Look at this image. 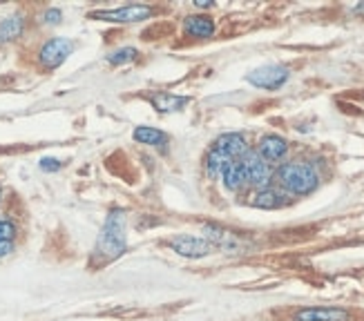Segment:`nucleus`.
<instances>
[{
  "label": "nucleus",
  "mask_w": 364,
  "mask_h": 321,
  "mask_svg": "<svg viewBox=\"0 0 364 321\" xmlns=\"http://www.w3.org/2000/svg\"><path fill=\"white\" fill-rule=\"evenodd\" d=\"M125 250H128V214L121 207H114V210L107 212L103 221L94 254L105 263V261H114Z\"/></svg>",
  "instance_id": "nucleus-1"
},
{
  "label": "nucleus",
  "mask_w": 364,
  "mask_h": 321,
  "mask_svg": "<svg viewBox=\"0 0 364 321\" xmlns=\"http://www.w3.org/2000/svg\"><path fill=\"white\" fill-rule=\"evenodd\" d=\"M273 179L279 183V187L284 192H289L293 197L311 195L320 183L318 170H315L311 163H306V160H289V163H282L275 170Z\"/></svg>",
  "instance_id": "nucleus-2"
},
{
  "label": "nucleus",
  "mask_w": 364,
  "mask_h": 321,
  "mask_svg": "<svg viewBox=\"0 0 364 321\" xmlns=\"http://www.w3.org/2000/svg\"><path fill=\"white\" fill-rule=\"evenodd\" d=\"M154 13V7L150 5H123L114 9H101V11H90L87 16L94 21L103 23H117V25H130V23H144Z\"/></svg>",
  "instance_id": "nucleus-3"
},
{
  "label": "nucleus",
  "mask_w": 364,
  "mask_h": 321,
  "mask_svg": "<svg viewBox=\"0 0 364 321\" xmlns=\"http://www.w3.org/2000/svg\"><path fill=\"white\" fill-rule=\"evenodd\" d=\"M74 40L68 36H54L50 40H45L38 50V62L45 70H56L65 62L72 52H74Z\"/></svg>",
  "instance_id": "nucleus-4"
},
{
  "label": "nucleus",
  "mask_w": 364,
  "mask_h": 321,
  "mask_svg": "<svg viewBox=\"0 0 364 321\" xmlns=\"http://www.w3.org/2000/svg\"><path fill=\"white\" fill-rule=\"evenodd\" d=\"M166 246L177 252L179 256H186V259H203L215 252V246L210 241H205L203 236H193V234H177L166 241Z\"/></svg>",
  "instance_id": "nucleus-5"
},
{
  "label": "nucleus",
  "mask_w": 364,
  "mask_h": 321,
  "mask_svg": "<svg viewBox=\"0 0 364 321\" xmlns=\"http://www.w3.org/2000/svg\"><path fill=\"white\" fill-rule=\"evenodd\" d=\"M291 72L287 65H279V62H271V65H262L257 70H252L246 80L250 85H255L259 89H268V92H275L279 89L284 83L289 80Z\"/></svg>",
  "instance_id": "nucleus-6"
},
{
  "label": "nucleus",
  "mask_w": 364,
  "mask_h": 321,
  "mask_svg": "<svg viewBox=\"0 0 364 321\" xmlns=\"http://www.w3.org/2000/svg\"><path fill=\"white\" fill-rule=\"evenodd\" d=\"M242 163H244V170H246V179L252 187H268V183H271V179L275 176V170L273 165H268L266 160L257 154V152H248L244 158H242Z\"/></svg>",
  "instance_id": "nucleus-7"
},
{
  "label": "nucleus",
  "mask_w": 364,
  "mask_h": 321,
  "mask_svg": "<svg viewBox=\"0 0 364 321\" xmlns=\"http://www.w3.org/2000/svg\"><path fill=\"white\" fill-rule=\"evenodd\" d=\"M201 230H203V239L210 241L215 250H224V252H242L244 250V239L240 234H235L232 230L221 228L217 223H205Z\"/></svg>",
  "instance_id": "nucleus-8"
},
{
  "label": "nucleus",
  "mask_w": 364,
  "mask_h": 321,
  "mask_svg": "<svg viewBox=\"0 0 364 321\" xmlns=\"http://www.w3.org/2000/svg\"><path fill=\"white\" fill-rule=\"evenodd\" d=\"M213 150L217 154L224 156L226 160H242L250 152L246 136L240 134V132H226V134H221L213 143Z\"/></svg>",
  "instance_id": "nucleus-9"
},
{
  "label": "nucleus",
  "mask_w": 364,
  "mask_h": 321,
  "mask_svg": "<svg viewBox=\"0 0 364 321\" xmlns=\"http://www.w3.org/2000/svg\"><path fill=\"white\" fill-rule=\"evenodd\" d=\"M268 165H275L282 163L284 158L289 154V141L279 136V134H266L259 138L257 143V150H255Z\"/></svg>",
  "instance_id": "nucleus-10"
},
{
  "label": "nucleus",
  "mask_w": 364,
  "mask_h": 321,
  "mask_svg": "<svg viewBox=\"0 0 364 321\" xmlns=\"http://www.w3.org/2000/svg\"><path fill=\"white\" fill-rule=\"evenodd\" d=\"M351 312L338 306H309L295 312V321H349Z\"/></svg>",
  "instance_id": "nucleus-11"
},
{
  "label": "nucleus",
  "mask_w": 364,
  "mask_h": 321,
  "mask_svg": "<svg viewBox=\"0 0 364 321\" xmlns=\"http://www.w3.org/2000/svg\"><path fill=\"white\" fill-rule=\"evenodd\" d=\"M183 29L188 36L193 38H210L215 34V21L208 13H193L183 18Z\"/></svg>",
  "instance_id": "nucleus-12"
},
{
  "label": "nucleus",
  "mask_w": 364,
  "mask_h": 321,
  "mask_svg": "<svg viewBox=\"0 0 364 321\" xmlns=\"http://www.w3.org/2000/svg\"><path fill=\"white\" fill-rule=\"evenodd\" d=\"M150 103L156 111H161V114H172V111L183 109L190 103V99L188 96L172 94V92H154L150 96Z\"/></svg>",
  "instance_id": "nucleus-13"
},
{
  "label": "nucleus",
  "mask_w": 364,
  "mask_h": 321,
  "mask_svg": "<svg viewBox=\"0 0 364 321\" xmlns=\"http://www.w3.org/2000/svg\"><path fill=\"white\" fill-rule=\"evenodd\" d=\"M221 181H224V187L228 192H240L244 185H248V179H246V170H244V163L242 160H228L221 170Z\"/></svg>",
  "instance_id": "nucleus-14"
},
{
  "label": "nucleus",
  "mask_w": 364,
  "mask_h": 321,
  "mask_svg": "<svg viewBox=\"0 0 364 321\" xmlns=\"http://www.w3.org/2000/svg\"><path fill=\"white\" fill-rule=\"evenodd\" d=\"M284 203H287V197L275 187H262L250 197V205L259 207V210H277Z\"/></svg>",
  "instance_id": "nucleus-15"
},
{
  "label": "nucleus",
  "mask_w": 364,
  "mask_h": 321,
  "mask_svg": "<svg viewBox=\"0 0 364 321\" xmlns=\"http://www.w3.org/2000/svg\"><path fill=\"white\" fill-rule=\"evenodd\" d=\"M25 31V16L23 13H11L7 18L0 21V45L14 43L23 36Z\"/></svg>",
  "instance_id": "nucleus-16"
},
{
  "label": "nucleus",
  "mask_w": 364,
  "mask_h": 321,
  "mask_svg": "<svg viewBox=\"0 0 364 321\" xmlns=\"http://www.w3.org/2000/svg\"><path fill=\"white\" fill-rule=\"evenodd\" d=\"M132 138L141 146H152V148H161L168 143V134L161 132L159 127H150V125H139L134 127Z\"/></svg>",
  "instance_id": "nucleus-17"
},
{
  "label": "nucleus",
  "mask_w": 364,
  "mask_h": 321,
  "mask_svg": "<svg viewBox=\"0 0 364 321\" xmlns=\"http://www.w3.org/2000/svg\"><path fill=\"white\" fill-rule=\"evenodd\" d=\"M136 56H139V52L134 50V47H121V50L109 52L105 56V60L109 62V65H125V62L136 60Z\"/></svg>",
  "instance_id": "nucleus-18"
},
{
  "label": "nucleus",
  "mask_w": 364,
  "mask_h": 321,
  "mask_svg": "<svg viewBox=\"0 0 364 321\" xmlns=\"http://www.w3.org/2000/svg\"><path fill=\"white\" fill-rule=\"evenodd\" d=\"M228 163V160L221 156V154H217L213 148H210V152L205 154V160H203V168H205V172H208V176H219L221 174V170H224V165Z\"/></svg>",
  "instance_id": "nucleus-19"
},
{
  "label": "nucleus",
  "mask_w": 364,
  "mask_h": 321,
  "mask_svg": "<svg viewBox=\"0 0 364 321\" xmlns=\"http://www.w3.org/2000/svg\"><path fill=\"white\" fill-rule=\"evenodd\" d=\"M16 234H18L16 223L11 219H0V241H9V244H14Z\"/></svg>",
  "instance_id": "nucleus-20"
},
{
  "label": "nucleus",
  "mask_w": 364,
  "mask_h": 321,
  "mask_svg": "<svg viewBox=\"0 0 364 321\" xmlns=\"http://www.w3.org/2000/svg\"><path fill=\"white\" fill-rule=\"evenodd\" d=\"M63 21V11L58 7H50L43 13V23L45 25H58Z\"/></svg>",
  "instance_id": "nucleus-21"
},
{
  "label": "nucleus",
  "mask_w": 364,
  "mask_h": 321,
  "mask_svg": "<svg viewBox=\"0 0 364 321\" xmlns=\"http://www.w3.org/2000/svg\"><path fill=\"white\" fill-rule=\"evenodd\" d=\"M38 168H41L43 172H58V170L63 168V163H60L58 158H54V156H45V158H41Z\"/></svg>",
  "instance_id": "nucleus-22"
},
{
  "label": "nucleus",
  "mask_w": 364,
  "mask_h": 321,
  "mask_svg": "<svg viewBox=\"0 0 364 321\" xmlns=\"http://www.w3.org/2000/svg\"><path fill=\"white\" fill-rule=\"evenodd\" d=\"M14 252V244H9V241H0V259L3 256H9Z\"/></svg>",
  "instance_id": "nucleus-23"
},
{
  "label": "nucleus",
  "mask_w": 364,
  "mask_h": 321,
  "mask_svg": "<svg viewBox=\"0 0 364 321\" xmlns=\"http://www.w3.org/2000/svg\"><path fill=\"white\" fill-rule=\"evenodd\" d=\"M215 3H213V0H195V7L197 9H210Z\"/></svg>",
  "instance_id": "nucleus-24"
},
{
  "label": "nucleus",
  "mask_w": 364,
  "mask_h": 321,
  "mask_svg": "<svg viewBox=\"0 0 364 321\" xmlns=\"http://www.w3.org/2000/svg\"><path fill=\"white\" fill-rule=\"evenodd\" d=\"M3 197H5V195H3V187H0V205H3Z\"/></svg>",
  "instance_id": "nucleus-25"
}]
</instances>
